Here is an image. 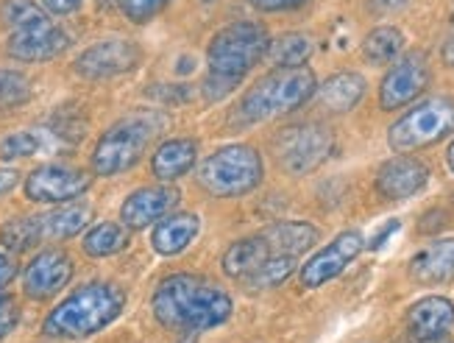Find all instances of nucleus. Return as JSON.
Instances as JSON below:
<instances>
[{
  "label": "nucleus",
  "instance_id": "nucleus-1",
  "mask_svg": "<svg viewBox=\"0 0 454 343\" xmlns=\"http://www.w3.org/2000/svg\"><path fill=\"white\" fill-rule=\"evenodd\" d=\"M153 315L170 330H212L231 315L229 293L192 274H173L156 285Z\"/></svg>",
  "mask_w": 454,
  "mask_h": 343
},
{
  "label": "nucleus",
  "instance_id": "nucleus-2",
  "mask_svg": "<svg viewBox=\"0 0 454 343\" xmlns=\"http://www.w3.org/2000/svg\"><path fill=\"white\" fill-rule=\"evenodd\" d=\"M268 43V31L260 23H251V20L231 23L215 34L207 51L209 73L204 82V98L221 100L240 87L243 78L265 56Z\"/></svg>",
  "mask_w": 454,
  "mask_h": 343
},
{
  "label": "nucleus",
  "instance_id": "nucleus-3",
  "mask_svg": "<svg viewBox=\"0 0 454 343\" xmlns=\"http://www.w3.org/2000/svg\"><path fill=\"white\" fill-rule=\"evenodd\" d=\"M123 305L126 296L121 288L109 285V282H90V285L70 293L65 301H59L45 318L43 332L48 338H62V340L90 338L109 327L123 313Z\"/></svg>",
  "mask_w": 454,
  "mask_h": 343
},
{
  "label": "nucleus",
  "instance_id": "nucleus-4",
  "mask_svg": "<svg viewBox=\"0 0 454 343\" xmlns=\"http://www.w3.org/2000/svg\"><path fill=\"white\" fill-rule=\"evenodd\" d=\"M315 87L318 84H315V73L309 68H276L240 98V107L234 109V124L254 126L295 112L315 95Z\"/></svg>",
  "mask_w": 454,
  "mask_h": 343
},
{
  "label": "nucleus",
  "instance_id": "nucleus-5",
  "mask_svg": "<svg viewBox=\"0 0 454 343\" xmlns=\"http://www.w3.org/2000/svg\"><path fill=\"white\" fill-rule=\"evenodd\" d=\"M165 132V117L156 112H140L117 120L98 140L92 151V171L98 176H117L134 168L143 159L145 148Z\"/></svg>",
  "mask_w": 454,
  "mask_h": 343
},
{
  "label": "nucleus",
  "instance_id": "nucleus-6",
  "mask_svg": "<svg viewBox=\"0 0 454 343\" xmlns=\"http://www.w3.org/2000/svg\"><path fill=\"white\" fill-rule=\"evenodd\" d=\"M262 156L251 146H226L221 151H215L212 156L204 159V165L199 171L201 187L209 195L221 198H237L251 193L262 181Z\"/></svg>",
  "mask_w": 454,
  "mask_h": 343
},
{
  "label": "nucleus",
  "instance_id": "nucleus-7",
  "mask_svg": "<svg viewBox=\"0 0 454 343\" xmlns=\"http://www.w3.org/2000/svg\"><path fill=\"white\" fill-rule=\"evenodd\" d=\"M454 132V100L446 95L427 98L404 112L387 132V143L396 154H412L441 143Z\"/></svg>",
  "mask_w": 454,
  "mask_h": 343
},
{
  "label": "nucleus",
  "instance_id": "nucleus-8",
  "mask_svg": "<svg viewBox=\"0 0 454 343\" xmlns=\"http://www.w3.org/2000/svg\"><path fill=\"white\" fill-rule=\"evenodd\" d=\"M332 148H334V137L324 124H299L279 132V137H276L279 165L293 176H304L324 165Z\"/></svg>",
  "mask_w": 454,
  "mask_h": 343
},
{
  "label": "nucleus",
  "instance_id": "nucleus-9",
  "mask_svg": "<svg viewBox=\"0 0 454 343\" xmlns=\"http://www.w3.org/2000/svg\"><path fill=\"white\" fill-rule=\"evenodd\" d=\"M429 59L421 51L404 53L396 65H393L382 84H380V107L385 112H396L407 107L410 100H416L427 87H429Z\"/></svg>",
  "mask_w": 454,
  "mask_h": 343
},
{
  "label": "nucleus",
  "instance_id": "nucleus-10",
  "mask_svg": "<svg viewBox=\"0 0 454 343\" xmlns=\"http://www.w3.org/2000/svg\"><path fill=\"white\" fill-rule=\"evenodd\" d=\"M365 249V240L357 229L351 232H340L338 237L332 240L329 246H324L321 251H315L301 268V288L315 291L332 282L334 276H340L348 262H354L360 257V251Z\"/></svg>",
  "mask_w": 454,
  "mask_h": 343
},
{
  "label": "nucleus",
  "instance_id": "nucleus-11",
  "mask_svg": "<svg viewBox=\"0 0 454 343\" xmlns=\"http://www.w3.org/2000/svg\"><path fill=\"white\" fill-rule=\"evenodd\" d=\"M87 190L90 176L67 165H43L26 179V195L36 204H67Z\"/></svg>",
  "mask_w": 454,
  "mask_h": 343
},
{
  "label": "nucleus",
  "instance_id": "nucleus-12",
  "mask_svg": "<svg viewBox=\"0 0 454 343\" xmlns=\"http://www.w3.org/2000/svg\"><path fill=\"white\" fill-rule=\"evenodd\" d=\"M140 59H143V51L134 43H129V39H106V43L87 48L75 59V73L90 78V82H101V78L131 73L140 65Z\"/></svg>",
  "mask_w": 454,
  "mask_h": 343
},
{
  "label": "nucleus",
  "instance_id": "nucleus-13",
  "mask_svg": "<svg viewBox=\"0 0 454 343\" xmlns=\"http://www.w3.org/2000/svg\"><path fill=\"white\" fill-rule=\"evenodd\" d=\"M70 45V39L62 28L51 23V17L31 23L26 28L12 31L6 51L9 56L20 59V62H48V59L59 56Z\"/></svg>",
  "mask_w": 454,
  "mask_h": 343
},
{
  "label": "nucleus",
  "instance_id": "nucleus-14",
  "mask_svg": "<svg viewBox=\"0 0 454 343\" xmlns=\"http://www.w3.org/2000/svg\"><path fill=\"white\" fill-rule=\"evenodd\" d=\"M73 279V259L62 249L39 251L23 274V291L31 299H51Z\"/></svg>",
  "mask_w": 454,
  "mask_h": 343
},
{
  "label": "nucleus",
  "instance_id": "nucleus-15",
  "mask_svg": "<svg viewBox=\"0 0 454 343\" xmlns=\"http://www.w3.org/2000/svg\"><path fill=\"white\" fill-rule=\"evenodd\" d=\"M179 201H182V195L170 181L156 185V187H143L123 201L121 220L126 229H145L148 224H156V220L170 215L176 207H179Z\"/></svg>",
  "mask_w": 454,
  "mask_h": 343
},
{
  "label": "nucleus",
  "instance_id": "nucleus-16",
  "mask_svg": "<svg viewBox=\"0 0 454 343\" xmlns=\"http://www.w3.org/2000/svg\"><path fill=\"white\" fill-rule=\"evenodd\" d=\"M429 168L416 156H393L377 173V193L387 201H404L427 187Z\"/></svg>",
  "mask_w": 454,
  "mask_h": 343
},
{
  "label": "nucleus",
  "instance_id": "nucleus-17",
  "mask_svg": "<svg viewBox=\"0 0 454 343\" xmlns=\"http://www.w3.org/2000/svg\"><path fill=\"white\" fill-rule=\"evenodd\" d=\"M454 327V305L446 296H424L407 310V330L416 340H441Z\"/></svg>",
  "mask_w": 454,
  "mask_h": 343
},
{
  "label": "nucleus",
  "instance_id": "nucleus-18",
  "mask_svg": "<svg viewBox=\"0 0 454 343\" xmlns=\"http://www.w3.org/2000/svg\"><path fill=\"white\" fill-rule=\"evenodd\" d=\"M410 276L419 285H449L454 279V237L435 240L410 259Z\"/></svg>",
  "mask_w": 454,
  "mask_h": 343
},
{
  "label": "nucleus",
  "instance_id": "nucleus-19",
  "mask_svg": "<svg viewBox=\"0 0 454 343\" xmlns=\"http://www.w3.org/2000/svg\"><path fill=\"white\" fill-rule=\"evenodd\" d=\"M262 237L268 240V246L273 257H295L309 251L318 243V229L304 220H279V224H270L262 229Z\"/></svg>",
  "mask_w": 454,
  "mask_h": 343
},
{
  "label": "nucleus",
  "instance_id": "nucleus-20",
  "mask_svg": "<svg viewBox=\"0 0 454 343\" xmlns=\"http://www.w3.org/2000/svg\"><path fill=\"white\" fill-rule=\"evenodd\" d=\"M365 95V78L360 73H334L321 87H315V98L326 112L343 115L351 112Z\"/></svg>",
  "mask_w": 454,
  "mask_h": 343
},
{
  "label": "nucleus",
  "instance_id": "nucleus-21",
  "mask_svg": "<svg viewBox=\"0 0 454 343\" xmlns=\"http://www.w3.org/2000/svg\"><path fill=\"white\" fill-rule=\"evenodd\" d=\"M195 235H199V218L192 212H176V215H165L162 220H156L151 243L160 254L176 257L192 243Z\"/></svg>",
  "mask_w": 454,
  "mask_h": 343
},
{
  "label": "nucleus",
  "instance_id": "nucleus-22",
  "mask_svg": "<svg viewBox=\"0 0 454 343\" xmlns=\"http://www.w3.org/2000/svg\"><path fill=\"white\" fill-rule=\"evenodd\" d=\"M273 257L270 246H268V240L260 235H251V237H243V240H237V243H231L223 254V271L234 279H246L251 276L254 271H260L265 262Z\"/></svg>",
  "mask_w": 454,
  "mask_h": 343
},
{
  "label": "nucleus",
  "instance_id": "nucleus-23",
  "mask_svg": "<svg viewBox=\"0 0 454 343\" xmlns=\"http://www.w3.org/2000/svg\"><path fill=\"white\" fill-rule=\"evenodd\" d=\"M92 220V207L82 204V201H67V204H59L53 212L39 215V232L43 240H67L87 229Z\"/></svg>",
  "mask_w": 454,
  "mask_h": 343
},
{
  "label": "nucleus",
  "instance_id": "nucleus-24",
  "mask_svg": "<svg viewBox=\"0 0 454 343\" xmlns=\"http://www.w3.org/2000/svg\"><path fill=\"white\" fill-rule=\"evenodd\" d=\"M195 156H199L195 140H187V137L168 140V143H162L160 148H156V154L151 159V171L156 179L173 181V179L184 176L195 165Z\"/></svg>",
  "mask_w": 454,
  "mask_h": 343
},
{
  "label": "nucleus",
  "instance_id": "nucleus-25",
  "mask_svg": "<svg viewBox=\"0 0 454 343\" xmlns=\"http://www.w3.org/2000/svg\"><path fill=\"white\" fill-rule=\"evenodd\" d=\"M312 56V39L307 34H282L268 43L265 59L273 68H301Z\"/></svg>",
  "mask_w": 454,
  "mask_h": 343
},
{
  "label": "nucleus",
  "instance_id": "nucleus-26",
  "mask_svg": "<svg viewBox=\"0 0 454 343\" xmlns=\"http://www.w3.org/2000/svg\"><path fill=\"white\" fill-rule=\"evenodd\" d=\"M402 51H404V34L393 26L373 28L363 39V56L371 65H390L393 59H399Z\"/></svg>",
  "mask_w": 454,
  "mask_h": 343
},
{
  "label": "nucleus",
  "instance_id": "nucleus-27",
  "mask_svg": "<svg viewBox=\"0 0 454 343\" xmlns=\"http://www.w3.org/2000/svg\"><path fill=\"white\" fill-rule=\"evenodd\" d=\"M126 246H129V229L123 224H112V220L92 227L84 237V251L90 257H112L117 251H123Z\"/></svg>",
  "mask_w": 454,
  "mask_h": 343
},
{
  "label": "nucleus",
  "instance_id": "nucleus-28",
  "mask_svg": "<svg viewBox=\"0 0 454 343\" xmlns=\"http://www.w3.org/2000/svg\"><path fill=\"white\" fill-rule=\"evenodd\" d=\"M0 243H4L14 254L28 251L36 243H43V232H39V215L9 220V224L0 229Z\"/></svg>",
  "mask_w": 454,
  "mask_h": 343
},
{
  "label": "nucleus",
  "instance_id": "nucleus-29",
  "mask_svg": "<svg viewBox=\"0 0 454 343\" xmlns=\"http://www.w3.org/2000/svg\"><path fill=\"white\" fill-rule=\"evenodd\" d=\"M293 271H295V257H270L260 271H254L251 276L243 279V285L248 291H268L282 285Z\"/></svg>",
  "mask_w": 454,
  "mask_h": 343
},
{
  "label": "nucleus",
  "instance_id": "nucleus-30",
  "mask_svg": "<svg viewBox=\"0 0 454 343\" xmlns=\"http://www.w3.org/2000/svg\"><path fill=\"white\" fill-rule=\"evenodd\" d=\"M45 17H48V12L39 6L36 0H4V6H0V20H4V26L9 31L26 28Z\"/></svg>",
  "mask_w": 454,
  "mask_h": 343
},
{
  "label": "nucleus",
  "instance_id": "nucleus-31",
  "mask_svg": "<svg viewBox=\"0 0 454 343\" xmlns=\"http://www.w3.org/2000/svg\"><path fill=\"white\" fill-rule=\"evenodd\" d=\"M31 98V82L17 70H0V109H12Z\"/></svg>",
  "mask_w": 454,
  "mask_h": 343
},
{
  "label": "nucleus",
  "instance_id": "nucleus-32",
  "mask_svg": "<svg viewBox=\"0 0 454 343\" xmlns=\"http://www.w3.org/2000/svg\"><path fill=\"white\" fill-rule=\"evenodd\" d=\"M39 146H43L39 134H34V132H17V134L6 137L4 143H0V159H4V163H9V159L31 156V154L39 151Z\"/></svg>",
  "mask_w": 454,
  "mask_h": 343
},
{
  "label": "nucleus",
  "instance_id": "nucleus-33",
  "mask_svg": "<svg viewBox=\"0 0 454 343\" xmlns=\"http://www.w3.org/2000/svg\"><path fill=\"white\" fill-rule=\"evenodd\" d=\"M170 0H121V6L131 23H148L151 17L160 14Z\"/></svg>",
  "mask_w": 454,
  "mask_h": 343
},
{
  "label": "nucleus",
  "instance_id": "nucleus-34",
  "mask_svg": "<svg viewBox=\"0 0 454 343\" xmlns=\"http://www.w3.org/2000/svg\"><path fill=\"white\" fill-rule=\"evenodd\" d=\"M20 321V310L12 296H0V340H4Z\"/></svg>",
  "mask_w": 454,
  "mask_h": 343
},
{
  "label": "nucleus",
  "instance_id": "nucleus-35",
  "mask_svg": "<svg viewBox=\"0 0 454 343\" xmlns=\"http://www.w3.org/2000/svg\"><path fill=\"white\" fill-rule=\"evenodd\" d=\"M254 9L260 12H287V9H299L307 0H248Z\"/></svg>",
  "mask_w": 454,
  "mask_h": 343
},
{
  "label": "nucleus",
  "instance_id": "nucleus-36",
  "mask_svg": "<svg viewBox=\"0 0 454 343\" xmlns=\"http://www.w3.org/2000/svg\"><path fill=\"white\" fill-rule=\"evenodd\" d=\"M82 4H84V0H43L45 12H53V14H70Z\"/></svg>",
  "mask_w": 454,
  "mask_h": 343
},
{
  "label": "nucleus",
  "instance_id": "nucleus-37",
  "mask_svg": "<svg viewBox=\"0 0 454 343\" xmlns=\"http://www.w3.org/2000/svg\"><path fill=\"white\" fill-rule=\"evenodd\" d=\"M410 4V0H371V12L373 14H393Z\"/></svg>",
  "mask_w": 454,
  "mask_h": 343
},
{
  "label": "nucleus",
  "instance_id": "nucleus-38",
  "mask_svg": "<svg viewBox=\"0 0 454 343\" xmlns=\"http://www.w3.org/2000/svg\"><path fill=\"white\" fill-rule=\"evenodd\" d=\"M14 276H17V266H14V259H12L9 254L0 251V288H6Z\"/></svg>",
  "mask_w": 454,
  "mask_h": 343
},
{
  "label": "nucleus",
  "instance_id": "nucleus-39",
  "mask_svg": "<svg viewBox=\"0 0 454 343\" xmlns=\"http://www.w3.org/2000/svg\"><path fill=\"white\" fill-rule=\"evenodd\" d=\"M396 229H399V220H387V227H385L382 232H377V237L371 240V246H368V249H382V246H385V240H387L393 232H396Z\"/></svg>",
  "mask_w": 454,
  "mask_h": 343
},
{
  "label": "nucleus",
  "instance_id": "nucleus-40",
  "mask_svg": "<svg viewBox=\"0 0 454 343\" xmlns=\"http://www.w3.org/2000/svg\"><path fill=\"white\" fill-rule=\"evenodd\" d=\"M20 181V176H17V171H0V195H6L9 190H14V185Z\"/></svg>",
  "mask_w": 454,
  "mask_h": 343
},
{
  "label": "nucleus",
  "instance_id": "nucleus-41",
  "mask_svg": "<svg viewBox=\"0 0 454 343\" xmlns=\"http://www.w3.org/2000/svg\"><path fill=\"white\" fill-rule=\"evenodd\" d=\"M443 62H446L449 68H454V36L443 45Z\"/></svg>",
  "mask_w": 454,
  "mask_h": 343
},
{
  "label": "nucleus",
  "instance_id": "nucleus-42",
  "mask_svg": "<svg viewBox=\"0 0 454 343\" xmlns=\"http://www.w3.org/2000/svg\"><path fill=\"white\" fill-rule=\"evenodd\" d=\"M446 163H449V168H451V173H454V143H451L449 151H446Z\"/></svg>",
  "mask_w": 454,
  "mask_h": 343
},
{
  "label": "nucleus",
  "instance_id": "nucleus-43",
  "mask_svg": "<svg viewBox=\"0 0 454 343\" xmlns=\"http://www.w3.org/2000/svg\"><path fill=\"white\" fill-rule=\"evenodd\" d=\"M204 4H212V0H204Z\"/></svg>",
  "mask_w": 454,
  "mask_h": 343
}]
</instances>
